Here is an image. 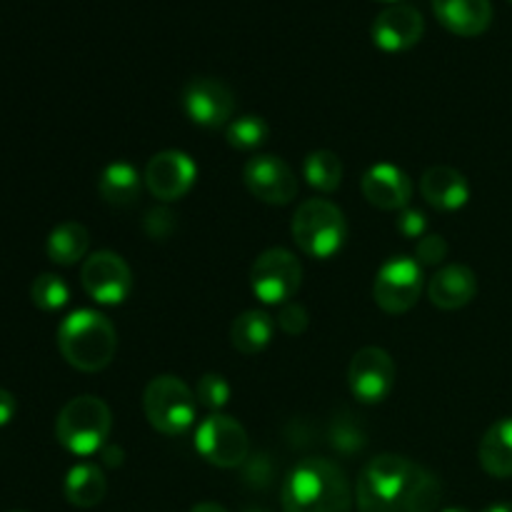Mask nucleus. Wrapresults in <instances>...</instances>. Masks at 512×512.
<instances>
[{
	"instance_id": "obj_1",
	"label": "nucleus",
	"mask_w": 512,
	"mask_h": 512,
	"mask_svg": "<svg viewBox=\"0 0 512 512\" xmlns=\"http://www.w3.org/2000/svg\"><path fill=\"white\" fill-rule=\"evenodd\" d=\"M358 512H435L443 483L433 470L403 455L370 460L358 478Z\"/></svg>"
},
{
	"instance_id": "obj_2",
	"label": "nucleus",
	"mask_w": 512,
	"mask_h": 512,
	"mask_svg": "<svg viewBox=\"0 0 512 512\" xmlns=\"http://www.w3.org/2000/svg\"><path fill=\"white\" fill-rule=\"evenodd\" d=\"M348 475L328 458H305L283 483V512H350Z\"/></svg>"
},
{
	"instance_id": "obj_3",
	"label": "nucleus",
	"mask_w": 512,
	"mask_h": 512,
	"mask_svg": "<svg viewBox=\"0 0 512 512\" xmlns=\"http://www.w3.org/2000/svg\"><path fill=\"white\" fill-rule=\"evenodd\" d=\"M58 350L65 363L83 373L108 368L118 350V333L103 313L75 310L60 323Z\"/></svg>"
},
{
	"instance_id": "obj_4",
	"label": "nucleus",
	"mask_w": 512,
	"mask_h": 512,
	"mask_svg": "<svg viewBox=\"0 0 512 512\" xmlns=\"http://www.w3.org/2000/svg\"><path fill=\"white\" fill-rule=\"evenodd\" d=\"M113 415L110 408L95 395H80L63 405L55 420V438L68 453L88 458L105 448Z\"/></svg>"
},
{
	"instance_id": "obj_5",
	"label": "nucleus",
	"mask_w": 512,
	"mask_h": 512,
	"mask_svg": "<svg viewBox=\"0 0 512 512\" xmlns=\"http://www.w3.org/2000/svg\"><path fill=\"white\" fill-rule=\"evenodd\" d=\"M293 240L305 255L318 260H328L340 253L348 238V223L343 210L323 198H310L295 210L293 215Z\"/></svg>"
},
{
	"instance_id": "obj_6",
	"label": "nucleus",
	"mask_w": 512,
	"mask_h": 512,
	"mask_svg": "<svg viewBox=\"0 0 512 512\" xmlns=\"http://www.w3.org/2000/svg\"><path fill=\"white\" fill-rule=\"evenodd\" d=\"M143 408L148 415V423L158 433L178 438L193 428L198 400H195V390H190L180 378L158 375L145 388Z\"/></svg>"
},
{
	"instance_id": "obj_7",
	"label": "nucleus",
	"mask_w": 512,
	"mask_h": 512,
	"mask_svg": "<svg viewBox=\"0 0 512 512\" xmlns=\"http://www.w3.org/2000/svg\"><path fill=\"white\" fill-rule=\"evenodd\" d=\"M303 283V265L290 250L270 248L250 268V288L265 305H285Z\"/></svg>"
},
{
	"instance_id": "obj_8",
	"label": "nucleus",
	"mask_w": 512,
	"mask_h": 512,
	"mask_svg": "<svg viewBox=\"0 0 512 512\" xmlns=\"http://www.w3.org/2000/svg\"><path fill=\"white\" fill-rule=\"evenodd\" d=\"M195 450L215 468H238L248 460L250 440L243 425L230 415H208L195 430Z\"/></svg>"
},
{
	"instance_id": "obj_9",
	"label": "nucleus",
	"mask_w": 512,
	"mask_h": 512,
	"mask_svg": "<svg viewBox=\"0 0 512 512\" xmlns=\"http://www.w3.org/2000/svg\"><path fill=\"white\" fill-rule=\"evenodd\" d=\"M423 293V265L408 255L390 258L375 275L373 298L390 315L408 313Z\"/></svg>"
},
{
	"instance_id": "obj_10",
	"label": "nucleus",
	"mask_w": 512,
	"mask_h": 512,
	"mask_svg": "<svg viewBox=\"0 0 512 512\" xmlns=\"http://www.w3.org/2000/svg\"><path fill=\"white\" fill-rule=\"evenodd\" d=\"M80 280L85 293L100 305H120L133 290V273L128 263L110 250H98L85 258Z\"/></svg>"
},
{
	"instance_id": "obj_11",
	"label": "nucleus",
	"mask_w": 512,
	"mask_h": 512,
	"mask_svg": "<svg viewBox=\"0 0 512 512\" xmlns=\"http://www.w3.org/2000/svg\"><path fill=\"white\" fill-rule=\"evenodd\" d=\"M183 108L193 123L203 128H223L235 113V95L223 80L200 75L185 85Z\"/></svg>"
},
{
	"instance_id": "obj_12",
	"label": "nucleus",
	"mask_w": 512,
	"mask_h": 512,
	"mask_svg": "<svg viewBox=\"0 0 512 512\" xmlns=\"http://www.w3.org/2000/svg\"><path fill=\"white\" fill-rule=\"evenodd\" d=\"M348 383L360 403H383L395 385V363L388 350L363 348L353 355Z\"/></svg>"
},
{
	"instance_id": "obj_13",
	"label": "nucleus",
	"mask_w": 512,
	"mask_h": 512,
	"mask_svg": "<svg viewBox=\"0 0 512 512\" xmlns=\"http://www.w3.org/2000/svg\"><path fill=\"white\" fill-rule=\"evenodd\" d=\"M195 178H198L195 160L183 150H163L153 155L145 168V185L150 195L163 203L185 198L193 190Z\"/></svg>"
},
{
	"instance_id": "obj_14",
	"label": "nucleus",
	"mask_w": 512,
	"mask_h": 512,
	"mask_svg": "<svg viewBox=\"0 0 512 512\" xmlns=\"http://www.w3.org/2000/svg\"><path fill=\"white\" fill-rule=\"evenodd\" d=\"M250 193L268 205H288L298 195V178L285 160L275 155H255L243 170Z\"/></svg>"
},
{
	"instance_id": "obj_15",
	"label": "nucleus",
	"mask_w": 512,
	"mask_h": 512,
	"mask_svg": "<svg viewBox=\"0 0 512 512\" xmlns=\"http://www.w3.org/2000/svg\"><path fill=\"white\" fill-rule=\"evenodd\" d=\"M425 18L415 5L393 3L373 20V43L385 53H403L423 38Z\"/></svg>"
},
{
	"instance_id": "obj_16",
	"label": "nucleus",
	"mask_w": 512,
	"mask_h": 512,
	"mask_svg": "<svg viewBox=\"0 0 512 512\" xmlns=\"http://www.w3.org/2000/svg\"><path fill=\"white\" fill-rule=\"evenodd\" d=\"M363 195L380 210H403L413 198V180L393 163H378L363 175Z\"/></svg>"
},
{
	"instance_id": "obj_17",
	"label": "nucleus",
	"mask_w": 512,
	"mask_h": 512,
	"mask_svg": "<svg viewBox=\"0 0 512 512\" xmlns=\"http://www.w3.org/2000/svg\"><path fill=\"white\" fill-rule=\"evenodd\" d=\"M478 293V278L468 265H445L430 278L428 298L440 310L465 308Z\"/></svg>"
},
{
	"instance_id": "obj_18",
	"label": "nucleus",
	"mask_w": 512,
	"mask_h": 512,
	"mask_svg": "<svg viewBox=\"0 0 512 512\" xmlns=\"http://www.w3.org/2000/svg\"><path fill=\"white\" fill-rule=\"evenodd\" d=\"M433 10L450 33L465 38L485 33L493 23L490 0H433Z\"/></svg>"
},
{
	"instance_id": "obj_19",
	"label": "nucleus",
	"mask_w": 512,
	"mask_h": 512,
	"mask_svg": "<svg viewBox=\"0 0 512 512\" xmlns=\"http://www.w3.org/2000/svg\"><path fill=\"white\" fill-rule=\"evenodd\" d=\"M420 193L428 200L433 208L445 210H460L470 200V185L460 170L448 168V165H435V168L425 170L420 178Z\"/></svg>"
},
{
	"instance_id": "obj_20",
	"label": "nucleus",
	"mask_w": 512,
	"mask_h": 512,
	"mask_svg": "<svg viewBox=\"0 0 512 512\" xmlns=\"http://www.w3.org/2000/svg\"><path fill=\"white\" fill-rule=\"evenodd\" d=\"M480 465L493 478H512V418H503L490 425L480 440Z\"/></svg>"
},
{
	"instance_id": "obj_21",
	"label": "nucleus",
	"mask_w": 512,
	"mask_h": 512,
	"mask_svg": "<svg viewBox=\"0 0 512 512\" xmlns=\"http://www.w3.org/2000/svg\"><path fill=\"white\" fill-rule=\"evenodd\" d=\"M273 330L275 323L268 313H263V310H245L230 325V343H233L238 353L258 355L270 345Z\"/></svg>"
},
{
	"instance_id": "obj_22",
	"label": "nucleus",
	"mask_w": 512,
	"mask_h": 512,
	"mask_svg": "<svg viewBox=\"0 0 512 512\" xmlns=\"http://www.w3.org/2000/svg\"><path fill=\"white\" fill-rule=\"evenodd\" d=\"M63 493L65 500L70 505H75V508H95V505L103 503L105 493H108V480H105L103 470L98 465H75L65 475Z\"/></svg>"
},
{
	"instance_id": "obj_23",
	"label": "nucleus",
	"mask_w": 512,
	"mask_h": 512,
	"mask_svg": "<svg viewBox=\"0 0 512 512\" xmlns=\"http://www.w3.org/2000/svg\"><path fill=\"white\" fill-rule=\"evenodd\" d=\"M140 188H143V183H140L138 170L130 163H123V160L110 163L100 173L98 180L100 198L108 205H113V208H128V205H133L140 198Z\"/></svg>"
},
{
	"instance_id": "obj_24",
	"label": "nucleus",
	"mask_w": 512,
	"mask_h": 512,
	"mask_svg": "<svg viewBox=\"0 0 512 512\" xmlns=\"http://www.w3.org/2000/svg\"><path fill=\"white\" fill-rule=\"evenodd\" d=\"M90 248V233L83 223H75V220H68V223H60L53 233L48 235V243H45V250H48V258L53 260L55 265H63V268H70V265L80 263V260L88 255Z\"/></svg>"
},
{
	"instance_id": "obj_25",
	"label": "nucleus",
	"mask_w": 512,
	"mask_h": 512,
	"mask_svg": "<svg viewBox=\"0 0 512 512\" xmlns=\"http://www.w3.org/2000/svg\"><path fill=\"white\" fill-rule=\"evenodd\" d=\"M303 173L315 190L333 193V190L340 188V180H343V163L330 150H315L305 158Z\"/></svg>"
},
{
	"instance_id": "obj_26",
	"label": "nucleus",
	"mask_w": 512,
	"mask_h": 512,
	"mask_svg": "<svg viewBox=\"0 0 512 512\" xmlns=\"http://www.w3.org/2000/svg\"><path fill=\"white\" fill-rule=\"evenodd\" d=\"M270 128L260 115H240V118L230 120L225 138H228L230 148L235 150H255L268 140Z\"/></svg>"
},
{
	"instance_id": "obj_27",
	"label": "nucleus",
	"mask_w": 512,
	"mask_h": 512,
	"mask_svg": "<svg viewBox=\"0 0 512 512\" xmlns=\"http://www.w3.org/2000/svg\"><path fill=\"white\" fill-rule=\"evenodd\" d=\"M30 298H33L35 308L45 310V313H55V310L68 305L70 288L60 275L43 273L33 280V285H30Z\"/></svg>"
},
{
	"instance_id": "obj_28",
	"label": "nucleus",
	"mask_w": 512,
	"mask_h": 512,
	"mask_svg": "<svg viewBox=\"0 0 512 512\" xmlns=\"http://www.w3.org/2000/svg\"><path fill=\"white\" fill-rule=\"evenodd\" d=\"M195 400L198 405L208 410H220L228 405L230 400V385L223 375L208 373L198 380V388H195Z\"/></svg>"
},
{
	"instance_id": "obj_29",
	"label": "nucleus",
	"mask_w": 512,
	"mask_h": 512,
	"mask_svg": "<svg viewBox=\"0 0 512 512\" xmlns=\"http://www.w3.org/2000/svg\"><path fill=\"white\" fill-rule=\"evenodd\" d=\"M278 325L285 335H303L308 330V310L290 300V303L280 305Z\"/></svg>"
},
{
	"instance_id": "obj_30",
	"label": "nucleus",
	"mask_w": 512,
	"mask_h": 512,
	"mask_svg": "<svg viewBox=\"0 0 512 512\" xmlns=\"http://www.w3.org/2000/svg\"><path fill=\"white\" fill-rule=\"evenodd\" d=\"M420 265H438L448 258V243H445L443 235H423L418 240V248H415Z\"/></svg>"
},
{
	"instance_id": "obj_31",
	"label": "nucleus",
	"mask_w": 512,
	"mask_h": 512,
	"mask_svg": "<svg viewBox=\"0 0 512 512\" xmlns=\"http://www.w3.org/2000/svg\"><path fill=\"white\" fill-rule=\"evenodd\" d=\"M333 445L338 450H343V453H355V450H360L365 445L363 430L355 428L350 420H340L333 428Z\"/></svg>"
},
{
	"instance_id": "obj_32",
	"label": "nucleus",
	"mask_w": 512,
	"mask_h": 512,
	"mask_svg": "<svg viewBox=\"0 0 512 512\" xmlns=\"http://www.w3.org/2000/svg\"><path fill=\"white\" fill-rule=\"evenodd\" d=\"M175 215L170 213L168 208H158V210H150L148 213V218H145V230H148V235L150 238H155V240H163V238H168L170 233H173V228H175Z\"/></svg>"
},
{
	"instance_id": "obj_33",
	"label": "nucleus",
	"mask_w": 512,
	"mask_h": 512,
	"mask_svg": "<svg viewBox=\"0 0 512 512\" xmlns=\"http://www.w3.org/2000/svg\"><path fill=\"white\" fill-rule=\"evenodd\" d=\"M425 228H428V223H425V215L420 213V210H405V213L398 218V230L405 235V238H413V240L423 238Z\"/></svg>"
},
{
	"instance_id": "obj_34",
	"label": "nucleus",
	"mask_w": 512,
	"mask_h": 512,
	"mask_svg": "<svg viewBox=\"0 0 512 512\" xmlns=\"http://www.w3.org/2000/svg\"><path fill=\"white\" fill-rule=\"evenodd\" d=\"M248 468H245V480L255 488H263L270 480V460L265 455H255L253 460H245Z\"/></svg>"
},
{
	"instance_id": "obj_35",
	"label": "nucleus",
	"mask_w": 512,
	"mask_h": 512,
	"mask_svg": "<svg viewBox=\"0 0 512 512\" xmlns=\"http://www.w3.org/2000/svg\"><path fill=\"white\" fill-rule=\"evenodd\" d=\"M15 410H18V403H15L13 393H8V390L0 388V428H3V425H8L10 420L15 418Z\"/></svg>"
},
{
	"instance_id": "obj_36",
	"label": "nucleus",
	"mask_w": 512,
	"mask_h": 512,
	"mask_svg": "<svg viewBox=\"0 0 512 512\" xmlns=\"http://www.w3.org/2000/svg\"><path fill=\"white\" fill-rule=\"evenodd\" d=\"M103 460H105V465H120L123 463V450L103 448Z\"/></svg>"
},
{
	"instance_id": "obj_37",
	"label": "nucleus",
	"mask_w": 512,
	"mask_h": 512,
	"mask_svg": "<svg viewBox=\"0 0 512 512\" xmlns=\"http://www.w3.org/2000/svg\"><path fill=\"white\" fill-rule=\"evenodd\" d=\"M190 512H228V510L218 503H198Z\"/></svg>"
},
{
	"instance_id": "obj_38",
	"label": "nucleus",
	"mask_w": 512,
	"mask_h": 512,
	"mask_svg": "<svg viewBox=\"0 0 512 512\" xmlns=\"http://www.w3.org/2000/svg\"><path fill=\"white\" fill-rule=\"evenodd\" d=\"M483 512H512V503H495L490 508H485Z\"/></svg>"
},
{
	"instance_id": "obj_39",
	"label": "nucleus",
	"mask_w": 512,
	"mask_h": 512,
	"mask_svg": "<svg viewBox=\"0 0 512 512\" xmlns=\"http://www.w3.org/2000/svg\"><path fill=\"white\" fill-rule=\"evenodd\" d=\"M443 512H470V510H465V508H445Z\"/></svg>"
},
{
	"instance_id": "obj_40",
	"label": "nucleus",
	"mask_w": 512,
	"mask_h": 512,
	"mask_svg": "<svg viewBox=\"0 0 512 512\" xmlns=\"http://www.w3.org/2000/svg\"><path fill=\"white\" fill-rule=\"evenodd\" d=\"M245 512H268V510H260V508H250V510H245Z\"/></svg>"
},
{
	"instance_id": "obj_41",
	"label": "nucleus",
	"mask_w": 512,
	"mask_h": 512,
	"mask_svg": "<svg viewBox=\"0 0 512 512\" xmlns=\"http://www.w3.org/2000/svg\"><path fill=\"white\" fill-rule=\"evenodd\" d=\"M388 3H400V0H388Z\"/></svg>"
},
{
	"instance_id": "obj_42",
	"label": "nucleus",
	"mask_w": 512,
	"mask_h": 512,
	"mask_svg": "<svg viewBox=\"0 0 512 512\" xmlns=\"http://www.w3.org/2000/svg\"><path fill=\"white\" fill-rule=\"evenodd\" d=\"M13 512H23V510H13Z\"/></svg>"
}]
</instances>
